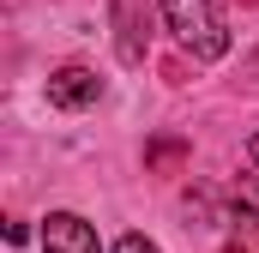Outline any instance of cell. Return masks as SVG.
I'll list each match as a JSON object with an SVG mask.
<instances>
[{
	"label": "cell",
	"instance_id": "cell-6",
	"mask_svg": "<svg viewBox=\"0 0 259 253\" xmlns=\"http://www.w3.org/2000/svg\"><path fill=\"white\" fill-rule=\"evenodd\" d=\"M247 157H253V169H259V133H253V139H247Z\"/></svg>",
	"mask_w": 259,
	"mask_h": 253
},
{
	"label": "cell",
	"instance_id": "cell-5",
	"mask_svg": "<svg viewBox=\"0 0 259 253\" xmlns=\"http://www.w3.org/2000/svg\"><path fill=\"white\" fill-rule=\"evenodd\" d=\"M115 253H163V247H157V241H145V235H121Z\"/></svg>",
	"mask_w": 259,
	"mask_h": 253
},
{
	"label": "cell",
	"instance_id": "cell-4",
	"mask_svg": "<svg viewBox=\"0 0 259 253\" xmlns=\"http://www.w3.org/2000/svg\"><path fill=\"white\" fill-rule=\"evenodd\" d=\"M115 24H121V61L127 66H139L145 61V24H139V0H115Z\"/></svg>",
	"mask_w": 259,
	"mask_h": 253
},
{
	"label": "cell",
	"instance_id": "cell-1",
	"mask_svg": "<svg viewBox=\"0 0 259 253\" xmlns=\"http://www.w3.org/2000/svg\"><path fill=\"white\" fill-rule=\"evenodd\" d=\"M163 24L175 30V43L193 61H223L229 55V30H223L211 0H163Z\"/></svg>",
	"mask_w": 259,
	"mask_h": 253
},
{
	"label": "cell",
	"instance_id": "cell-3",
	"mask_svg": "<svg viewBox=\"0 0 259 253\" xmlns=\"http://www.w3.org/2000/svg\"><path fill=\"white\" fill-rule=\"evenodd\" d=\"M97 97H103V78L91 66H55L49 72V103L55 109H91Z\"/></svg>",
	"mask_w": 259,
	"mask_h": 253
},
{
	"label": "cell",
	"instance_id": "cell-2",
	"mask_svg": "<svg viewBox=\"0 0 259 253\" xmlns=\"http://www.w3.org/2000/svg\"><path fill=\"white\" fill-rule=\"evenodd\" d=\"M42 253H103V241L78 211H49L42 217Z\"/></svg>",
	"mask_w": 259,
	"mask_h": 253
}]
</instances>
